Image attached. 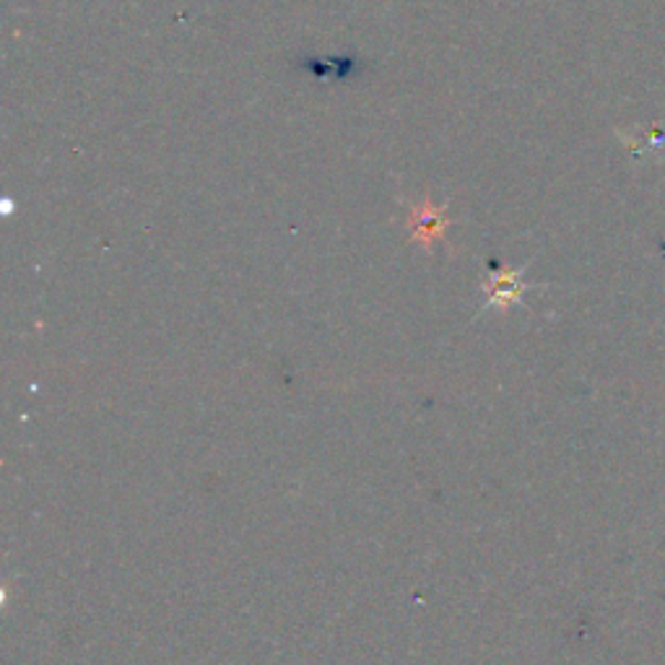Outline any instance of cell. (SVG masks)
Segmentation results:
<instances>
[{"instance_id":"cell-1","label":"cell","mask_w":665,"mask_h":665,"mask_svg":"<svg viewBox=\"0 0 665 665\" xmlns=\"http://www.w3.org/2000/svg\"><path fill=\"white\" fill-rule=\"evenodd\" d=\"M447 227H450L447 208L432 204L429 195H424L418 204L411 206V214H408L411 240L422 244V248H426V250L435 248V244L445 237Z\"/></svg>"},{"instance_id":"cell-2","label":"cell","mask_w":665,"mask_h":665,"mask_svg":"<svg viewBox=\"0 0 665 665\" xmlns=\"http://www.w3.org/2000/svg\"><path fill=\"white\" fill-rule=\"evenodd\" d=\"M531 288V284L523 281V271L517 269H504V265H491L489 279L483 281V292L489 294V302L483 309H508L512 305L523 302V294Z\"/></svg>"}]
</instances>
